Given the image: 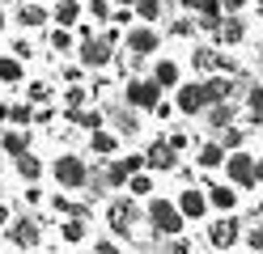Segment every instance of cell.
I'll use <instances>...</instances> for the list:
<instances>
[{"label": "cell", "instance_id": "6da1fadb", "mask_svg": "<svg viewBox=\"0 0 263 254\" xmlns=\"http://www.w3.org/2000/svg\"><path fill=\"white\" fill-rule=\"evenodd\" d=\"M144 225H149L153 237H178L187 229V216L178 212V199L149 195V203H144Z\"/></svg>", "mask_w": 263, "mask_h": 254}, {"label": "cell", "instance_id": "7a4b0ae2", "mask_svg": "<svg viewBox=\"0 0 263 254\" xmlns=\"http://www.w3.org/2000/svg\"><path fill=\"white\" fill-rule=\"evenodd\" d=\"M51 178L60 191H85V182H89V161L81 157V152H60V157L51 161Z\"/></svg>", "mask_w": 263, "mask_h": 254}, {"label": "cell", "instance_id": "3957f363", "mask_svg": "<svg viewBox=\"0 0 263 254\" xmlns=\"http://www.w3.org/2000/svg\"><path fill=\"white\" fill-rule=\"evenodd\" d=\"M136 220H144V212L136 208L132 195H119V199L106 203V225H110V233L119 237V242H127V237L136 233Z\"/></svg>", "mask_w": 263, "mask_h": 254}, {"label": "cell", "instance_id": "277c9868", "mask_svg": "<svg viewBox=\"0 0 263 254\" xmlns=\"http://www.w3.org/2000/svg\"><path fill=\"white\" fill-rule=\"evenodd\" d=\"M208 106H212V93H208L204 76H200V81H183V85L174 89V110L183 114V119H200Z\"/></svg>", "mask_w": 263, "mask_h": 254}, {"label": "cell", "instance_id": "5b68a950", "mask_svg": "<svg viewBox=\"0 0 263 254\" xmlns=\"http://www.w3.org/2000/svg\"><path fill=\"white\" fill-rule=\"evenodd\" d=\"M242 242V220L234 212H221L217 220H208V250L212 254H225Z\"/></svg>", "mask_w": 263, "mask_h": 254}, {"label": "cell", "instance_id": "8992f818", "mask_svg": "<svg viewBox=\"0 0 263 254\" xmlns=\"http://www.w3.org/2000/svg\"><path fill=\"white\" fill-rule=\"evenodd\" d=\"M123 102L136 106L140 114H153V106L161 102V85L153 76H127L123 81Z\"/></svg>", "mask_w": 263, "mask_h": 254}, {"label": "cell", "instance_id": "52a82bcc", "mask_svg": "<svg viewBox=\"0 0 263 254\" xmlns=\"http://www.w3.org/2000/svg\"><path fill=\"white\" fill-rule=\"evenodd\" d=\"M123 51L136 55V60H153V51H161V30L149 26V22H136L123 34Z\"/></svg>", "mask_w": 263, "mask_h": 254}, {"label": "cell", "instance_id": "ba28073f", "mask_svg": "<svg viewBox=\"0 0 263 254\" xmlns=\"http://www.w3.org/2000/svg\"><path fill=\"white\" fill-rule=\"evenodd\" d=\"M115 51L119 47H110L106 38H85V43H77V64L85 68V72H102V68H110L115 64Z\"/></svg>", "mask_w": 263, "mask_h": 254}, {"label": "cell", "instance_id": "9c48e42d", "mask_svg": "<svg viewBox=\"0 0 263 254\" xmlns=\"http://www.w3.org/2000/svg\"><path fill=\"white\" fill-rule=\"evenodd\" d=\"M225 182H234L238 191H255V152H246V148H234L225 157Z\"/></svg>", "mask_w": 263, "mask_h": 254}, {"label": "cell", "instance_id": "30bf717a", "mask_svg": "<svg viewBox=\"0 0 263 254\" xmlns=\"http://www.w3.org/2000/svg\"><path fill=\"white\" fill-rule=\"evenodd\" d=\"M9 242L17 246V250H39V246H43V220H39V216L9 220Z\"/></svg>", "mask_w": 263, "mask_h": 254}, {"label": "cell", "instance_id": "8fae6325", "mask_svg": "<svg viewBox=\"0 0 263 254\" xmlns=\"http://www.w3.org/2000/svg\"><path fill=\"white\" fill-rule=\"evenodd\" d=\"M144 161H149L153 174H174V169L183 165V152H178L170 140H153L149 148H144Z\"/></svg>", "mask_w": 263, "mask_h": 254}, {"label": "cell", "instance_id": "7c38bea8", "mask_svg": "<svg viewBox=\"0 0 263 254\" xmlns=\"http://www.w3.org/2000/svg\"><path fill=\"white\" fill-rule=\"evenodd\" d=\"M106 123H110V131H119L123 140H136L140 135V110L136 106H106Z\"/></svg>", "mask_w": 263, "mask_h": 254}, {"label": "cell", "instance_id": "4fadbf2b", "mask_svg": "<svg viewBox=\"0 0 263 254\" xmlns=\"http://www.w3.org/2000/svg\"><path fill=\"white\" fill-rule=\"evenodd\" d=\"M85 152H93L98 161H115V152H123V135L110 131V127H98V131H89Z\"/></svg>", "mask_w": 263, "mask_h": 254}, {"label": "cell", "instance_id": "5bb4252c", "mask_svg": "<svg viewBox=\"0 0 263 254\" xmlns=\"http://www.w3.org/2000/svg\"><path fill=\"white\" fill-rule=\"evenodd\" d=\"M212 38H217V47H242L246 38H251V26H246V17H242V13H225L221 30L212 34Z\"/></svg>", "mask_w": 263, "mask_h": 254}, {"label": "cell", "instance_id": "9a60e30c", "mask_svg": "<svg viewBox=\"0 0 263 254\" xmlns=\"http://www.w3.org/2000/svg\"><path fill=\"white\" fill-rule=\"evenodd\" d=\"M221 60H225V51L217 43H195L191 47V68L200 76H212V72H221Z\"/></svg>", "mask_w": 263, "mask_h": 254}, {"label": "cell", "instance_id": "2e32d148", "mask_svg": "<svg viewBox=\"0 0 263 254\" xmlns=\"http://www.w3.org/2000/svg\"><path fill=\"white\" fill-rule=\"evenodd\" d=\"M13 22H17L22 30H43L47 22H51V9H47L43 0H22V5L13 9Z\"/></svg>", "mask_w": 263, "mask_h": 254}, {"label": "cell", "instance_id": "e0dca14e", "mask_svg": "<svg viewBox=\"0 0 263 254\" xmlns=\"http://www.w3.org/2000/svg\"><path fill=\"white\" fill-rule=\"evenodd\" d=\"M208 191L204 186H183V191H178V212H183L187 220H204L208 216Z\"/></svg>", "mask_w": 263, "mask_h": 254}, {"label": "cell", "instance_id": "ac0fdd59", "mask_svg": "<svg viewBox=\"0 0 263 254\" xmlns=\"http://www.w3.org/2000/svg\"><path fill=\"white\" fill-rule=\"evenodd\" d=\"M149 76L161 85V93H174L178 89V85H183V64H178V60H170V55H161V60H153V68H149Z\"/></svg>", "mask_w": 263, "mask_h": 254}, {"label": "cell", "instance_id": "d6986e66", "mask_svg": "<svg viewBox=\"0 0 263 254\" xmlns=\"http://www.w3.org/2000/svg\"><path fill=\"white\" fill-rule=\"evenodd\" d=\"M64 119H68L72 127H81V131H98V127H106V106H81V110H64Z\"/></svg>", "mask_w": 263, "mask_h": 254}, {"label": "cell", "instance_id": "ffe728a7", "mask_svg": "<svg viewBox=\"0 0 263 254\" xmlns=\"http://www.w3.org/2000/svg\"><path fill=\"white\" fill-rule=\"evenodd\" d=\"M81 17H85V5L81 0H51V22L64 30H77Z\"/></svg>", "mask_w": 263, "mask_h": 254}, {"label": "cell", "instance_id": "44dd1931", "mask_svg": "<svg viewBox=\"0 0 263 254\" xmlns=\"http://www.w3.org/2000/svg\"><path fill=\"white\" fill-rule=\"evenodd\" d=\"M204 123L212 127V135L225 131L229 123H238V102H212V106L204 110Z\"/></svg>", "mask_w": 263, "mask_h": 254}, {"label": "cell", "instance_id": "7402d4cb", "mask_svg": "<svg viewBox=\"0 0 263 254\" xmlns=\"http://www.w3.org/2000/svg\"><path fill=\"white\" fill-rule=\"evenodd\" d=\"M225 157H229V148L212 135V140H204L200 144V152H195V165L200 169H225Z\"/></svg>", "mask_w": 263, "mask_h": 254}, {"label": "cell", "instance_id": "603a6c76", "mask_svg": "<svg viewBox=\"0 0 263 254\" xmlns=\"http://www.w3.org/2000/svg\"><path fill=\"white\" fill-rule=\"evenodd\" d=\"M204 191H208V203H212V208H217V212H238V186L234 182H208L204 186Z\"/></svg>", "mask_w": 263, "mask_h": 254}, {"label": "cell", "instance_id": "cb8c5ba5", "mask_svg": "<svg viewBox=\"0 0 263 254\" xmlns=\"http://www.w3.org/2000/svg\"><path fill=\"white\" fill-rule=\"evenodd\" d=\"M221 22H225V5H221V0H204V5L195 9V26H200L204 34H217Z\"/></svg>", "mask_w": 263, "mask_h": 254}, {"label": "cell", "instance_id": "d4e9b609", "mask_svg": "<svg viewBox=\"0 0 263 254\" xmlns=\"http://www.w3.org/2000/svg\"><path fill=\"white\" fill-rule=\"evenodd\" d=\"M0 85H9V89L26 85V60H17L13 51H5V55H0Z\"/></svg>", "mask_w": 263, "mask_h": 254}, {"label": "cell", "instance_id": "484cf974", "mask_svg": "<svg viewBox=\"0 0 263 254\" xmlns=\"http://www.w3.org/2000/svg\"><path fill=\"white\" fill-rule=\"evenodd\" d=\"M0 152H9V157L30 152V127H5L0 131Z\"/></svg>", "mask_w": 263, "mask_h": 254}, {"label": "cell", "instance_id": "4316f807", "mask_svg": "<svg viewBox=\"0 0 263 254\" xmlns=\"http://www.w3.org/2000/svg\"><path fill=\"white\" fill-rule=\"evenodd\" d=\"M242 102H246V123L259 127V123H263V81H246Z\"/></svg>", "mask_w": 263, "mask_h": 254}, {"label": "cell", "instance_id": "83f0119b", "mask_svg": "<svg viewBox=\"0 0 263 254\" xmlns=\"http://www.w3.org/2000/svg\"><path fill=\"white\" fill-rule=\"evenodd\" d=\"M85 233H89V216H68V220H60V242L81 246V242H85Z\"/></svg>", "mask_w": 263, "mask_h": 254}, {"label": "cell", "instance_id": "f1b7e54d", "mask_svg": "<svg viewBox=\"0 0 263 254\" xmlns=\"http://www.w3.org/2000/svg\"><path fill=\"white\" fill-rule=\"evenodd\" d=\"M77 34L72 30H64V26H55V30H47V51L51 55H68V51H77Z\"/></svg>", "mask_w": 263, "mask_h": 254}, {"label": "cell", "instance_id": "f546056e", "mask_svg": "<svg viewBox=\"0 0 263 254\" xmlns=\"http://www.w3.org/2000/svg\"><path fill=\"white\" fill-rule=\"evenodd\" d=\"M13 169H17L22 182H39L47 165H43V157H34V152H22V157H13Z\"/></svg>", "mask_w": 263, "mask_h": 254}, {"label": "cell", "instance_id": "4dcf8cb0", "mask_svg": "<svg viewBox=\"0 0 263 254\" xmlns=\"http://www.w3.org/2000/svg\"><path fill=\"white\" fill-rule=\"evenodd\" d=\"M153 186H157V182H153V169H136V174L127 178L123 191H127L132 199H149V195H153Z\"/></svg>", "mask_w": 263, "mask_h": 254}, {"label": "cell", "instance_id": "1f68e13d", "mask_svg": "<svg viewBox=\"0 0 263 254\" xmlns=\"http://www.w3.org/2000/svg\"><path fill=\"white\" fill-rule=\"evenodd\" d=\"M166 34H174V38H195V34H200V26H195L191 13H174L170 22H166Z\"/></svg>", "mask_w": 263, "mask_h": 254}, {"label": "cell", "instance_id": "d6a6232c", "mask_svg": "<svg viewBox=\"0 0 263 254\" xmlns=\"http://www.w3.org/2000/svg\"><path fill=\"white\" fill-rule=\"evenodd\" d=\"M136 22H149V26H157V22H166V5L161 0H136Z\"/></svg>", "mask_w": 263, "mask_h": 254}, {"label": "cell", "instance_id": "836d02e7", "mask_svg": "<svg viewBox=\"0 0 263 254\" xmlns=\"http://www.w3.org/2000/svg\"><path fill=\"white\" fill-rule=\"evenodd\" d=\"M89 102H93V89H89V85H68V89H64V110H81V106H89Z\"/></svg>", "mask_w": 263, "mask_h": 254}, {"label": "cell", "instance_id": "e575fe53", "mask_svg": "<svg viewBox=\"0 0 263 254\" xmlns=\"http://www.w3.org/2000/svg\"><path fill=\"white\" fill-rule=\"evenodd\" d=\"M34 102H9V127H30L34 123Z\"/></svg>", "mask_w": 263, "mask_h": 254}, {"label": "cell", "instance_id": "d590c367", "mask_svg": "<svg viewBox=\"0 0 263 254\" xmlns=\"http://www.w3.org/2000/svg\"><path fill=\"white\" fill-rule=\"evenodd\" d=\"M26 102L47 106V102H51V85H47V81H26Z\"/></svg>", "mask_w": 263, "mask_h": 254}, {"label": "cell", "instance_id": "8d00e7d4", "mask_svg": "<svg viewBox=\"0 0 263 254\" xmlns=\"http://www.w3.org/2000/svg\"><path fill=\"white\" fill-rule=\"evenodd\" d=\"M217 140H221V144H225L229 152H234V148H242V144H246V127H238V123H229L225 131H217Z\"/></svg>", "mask_w": 263, "mask_h": 254}, {"label": "cell", "instance_id": "74e56055", "mask_svg": "<svg viewBox=\"0 0 263 254\" xmlns=\"http://www.w3.org/2000/svg\"><path fill=\"white\" fill-rule=\"evenodd\" d=\"M85 13L93 17V22H110V17H115V0H89Z\"/></svg>", "mask_w": 263, "mask_h": 254}, {"label": "cell", "instance_id": "f35d334b", "mask_svg": "<svg viewBox=\"0 0 263 254\" xmlns=\"http://www.w3.org/2000/svg\"><path fill=\"white\" fill-rule=\"evenodd\" d=\"M93 254H127L119 237H102V242H93Z\"/></svg>", "mask_w": 263, "mask_h": 254}, {"label": "cell", "instance_id": "ab89813d", "mask_svg": "<svg viewBox=\"0 0 263 254\" xmlns=\"http://www.w3.org/2000/svg\"><path fill=\"white\" fill-rule=\"evenodd\" d=\"M246 250H251V254H263V225H251V229H246Z\"/></svg>", "mask_w": 263, "mask_h": 254}, {"label": "cell", "instance_id": "60d3db41", "mask_svg": "<svg viewBox=\"0 0 263 254\" xmlns=\"http://www.w3.org/2000/svg\"><path fill=\"white\" fill-rule=\"evenodd\" d=\"M123 169H127V174H136V169H149V161H144V152H123Z\"/></svg>", "mask_w": 263, "mask_h": 254}, {"label": "cell", "instance_id": "b9f144b4", "mask_svg": "<svg viewBox=\"0 0 263 254\" xmlns=\"http://www.w3.org/2000/svg\"><path fill=\"white\" fill-rule=\"evenodd\" d=\"M166 242H170V246H166L170 254H195V246H191V237H183V233H178V237H166Z\"/></svg>", "mask_w": 263, "mask_h": 254}, {"label": "cell", "instance_id": "7bdbcfd3", "mask_svg": "<svg viewBox=\"0 0 263 254\" xmlns=\"http://www.w3.org/2000/svg\"><path fill=\"white\" fill-rule=\"evenodd\" d=\"M13 55H17V60H34V43H30V38H13Z\"/></svg>", "mask_w": 263, "mask_h": 254}, {"label": "cell", "instance_id": "ee69618b", "mask_svg": "<svg viewBox=\"0 0 263 254\" xmlns=\"http://www.w3.org/2000/svg\"><path fill=\"white\" fill-rule=\"evenodd\" d=\"M174 114H178V110H174V102H166V97H161L157 106H153V119H157V123H170Z\"/></svg>", "mask_w": 263, "mask_h": 254}, {"label": "cell", "instance_id": "f6af8a7d", "mask_svg": "<svg viewBox=\"0 0 263 254\" xmlns=\"http://www.w3.org/2000/svg\"><path fill=\"white\" fill-rule=\"evenodd\" d=\"M166 140H170V144H174V148H178V152H183V148H187V144H191V135H187V131H183V127H174V131H170V135H166Z\"/></svg>", "mask_w": 263, "mask_h": 254}, {"label": "cell", "instance_id": "bcb514c9", "mask_svg": "<svg viewBox=\"0 0 263 254\" xmlns=\"http://www.w3.org/2000/svg\"><path fill=\"white\" fill-rule=\"evenodd\" d=\"M119 30H123V26H115V22H106V30H102V38H106L110 47H119V43H123V34H119Z\"/></svg>", "mask_w": 263, "mask_h": 254}, {"label": "cell", "instance_id": "7dc6e473", "mask_svg": "<svg viewBox=\"0 0 263 254\" xmlns=\"http://www.w3.org/2000/svg\"><path fill=\"white\" fill-rule=\"evenodd\" d=\"M34 123L51 127V123H55V106H39V110H34Z\"/></svg>", "mask_w": 263, "mask_h": 254}, {"label": "cell", "instance_id": "c3c4849f", "mask_svg": "<svg viewBox=\"0 0 263 254\" xmlns=\"http://www.w3.org/2000/svg\"><path fill=\"white\" fill-rule=\"evenodd\" d=\"M81 76H85V68H81V64H77V68H64V81H68V85H77Z\"/></svg>", "mask_w": 263, "mask_h": 254}, {"label": "cell", "instance_id": "681fc988", "mask_svg": "<svg viewBox=\"0 0 263 254\" xmlns=\"http://www.w3.org/2000/svg\"><path fill=\"white\" fill-rule=\"evenodd\" d=\"M26 203H43V186L30 182V186H26Z\"/></svg>", "mask_w": 263, "mask_h": 254}, {"label": "cell", "instance_id": "f907efd6", "mask_svg": "<svg viewBox=\"0 0 263 254\" xmlns=\"http://www.w3.org/2000/svg\"><path fill=\"white\" fill-rule=\"evenodd\" d=\"M221 5H225V13H242L246 5H251V0H221Z\"/></svg>", "mask_w": 263, "mask_h": 254}, {"label": "cell", "instance_id": "816d5d0a", "mask_svg": "<svg viewBox=\"0 0 263 254\" xmlns=\"http://www.w3.org/2000/svg\"><path fill=\"white\" fill-rule=\"evenodd\" d=\"M77 38H81V43L93 38V26H89V22H81V26H77Z\"/></svg>", "mask_w": 263, "mask_h": 254}, {"label": "cell", "instance_id": "f5cc1de1", "mask_svg": "<svg viewBox=\"0 0 263 254\" xmlns=\"http://www.w3.org/2000/svg\"><path fill=\"white\" fill-rule=\"evenodd\" d=\"M255 182L263 186V152H259V157H255Z\"/></svg>", "mask_w": 263, "mask_h": 254}, {"label": "cell", "instance_id": "db71d44e", "mask_svg": "<svg viewBox=\"0 0 263 254\" xmlns=\"http://www.w3.org/2000/svg\"><path fill=\"white\" fill-rule=\"evenodd\" d=\"M9 17H13V13H9L5 5H0V34H5V30H9Z\"/></svg>", "mask_w": 263, "mask_h": 254}, {"label": "cell", "instance_id": "11a10c76", "mask_svg": "<svg viewBox=\"0 0 263 254\" xmlns=\"http://www.w3.org/2000/svg\"><path fill=\"white\" fill-rule=\"evenodd\" d=\"M9 216H13V212H9V203H0V225H9Z\"/></svg>", "mask_w": 263, "mask_h": 254}, {"label": "cell", "instance_id": "9f6ffc18", "mask_svg": "<svg viewBox=\"0 0 263 254\" xmlns=\"http://www.w3.org/2000/svg\"><path fill=\"white\" fill-rule=\"evenodd\" d=\"M0 123H9V102H0Z\"/></svg>", "mask_w": 263, "mask_h": 254}, {"label": "cell", "instance_id": "6f0895ef", "mask_svg": "<svg viewBox=\"0 0 263 254\" xmlns=\"http://www.w3.org/2000/svg\"><path fill=\"white\" fill-rule=\"evenodd\" d=\"M132 5H136V0H115V9H132Z\"/></svg>", "mask_w": 263, "mask_h": 254}, {"label": "cell", "instance_id": "680465c9", "mask_svg": "<svg viewBox=\"0 0 263 254\" xmlns=\"http://www.w3.org/2000/svg\"><path fill=\"white\" fill-rule=\"evenodd\" d=\"M0 5H5V9H9V5H13V0H0Z\"/></svg>", "mask_w": 263, "mask_h": 254}, {"label": "cell", "instance_id": "91938a15", "mask_svg": "<svg viewBox=\"0 0 263 254\" xmlns=\"http://www.w3.org/2000/svg\"><path fill=\"white\" fill-rule=\"evenodd\" d=\"M132 254H144V250H132Z\"/></svg>", "mask_w": 263, "mask_h": 254}, {"label": "cell", "instance_id": "94428289", "mask_svg": "<svg viewBox=\"0 0 263 254\" xmlns=\"http://www.w3.org/2000/svg\"><path fill=\"white\" fill-rule=\"evenodd\" d=\"M43 5H51V0H43Z\"/></svg>", "mask_w": 263, "mask_h": 254}]
</instances>
